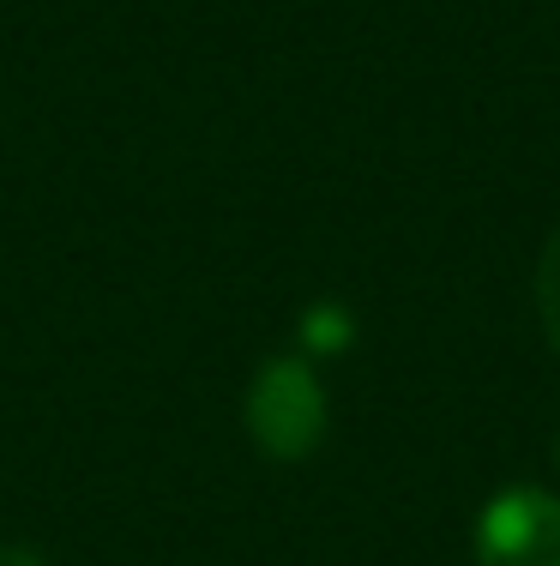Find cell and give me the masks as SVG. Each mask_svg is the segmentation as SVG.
<instances>
[{"label": "cell", "instance_id": "7a4b0ae2", "mask_svg": "<svg viewBox=\"0 0 560 566\" xmlns=\"http://www.w3.org/2000/svg\"><path fill=\"white\" fill-rule=\"evenodd\" d=\"M476 566H560V501L549 489H506L476 518Z\"/></svg>", "mask_w": 560, "mask_h": 566}, {"label": "cell", "instance_id": "6da1fadb", "mask_svg": "<svg viewBox=\"0 0 560 566\" xmlns=\"http://www.w3.org/2000/svg\"><path fill=\"white\" fill-rule=\"evenodd\" d=\"M247 434L265 458H284V464H296V458H308L319 447V434H326V392H319L308 361H296V356L265 361L247 392Z\"/></svg>", "mask_w": 560, "mask_h": 566}, {"label": "cell", "instance_id": "277c9868", "mask_svg": "<svg viewBox=\"0 0 560 566\" xmlns=\"http://www.w3.org/2000/svg\"><path fill=\"white\" fill-rule=\"evenodd\" d=\"M302 344L308 349H319V356H331V349H344L350 344V314H344V307H308V314H302Z\"/></svg>", "mask_w": 560, "mask_h": 566}, {"label": "cell", "instance_id": "3957f363", "mask_svg": "<svg viewBox=\"0 0 560 566\" xmlns=\"http://www.w3.org/2000/svg\"><path fill=\"white\" fill-rule=\"evenodd\" d=\"M537 307H542V332H549V344L560 349V229L549 235L542 265H537Z\"/></svg>", "mask_w": 560, "mask_h": 566}, {"label": "cell", "instance_id": "5b68a950", "mask_svg": "<svg viewBox=\"0 0 560 566\" xmlns=\"http://www.w3.org/2000/svg\"><path fill=\"white\" fill-rule=\"evenodd\" d=\"M0 566H49L36 548H19V543H0Z\"/></svg>", "mask_w": 560, "mask_h": 566}]
</instances>
